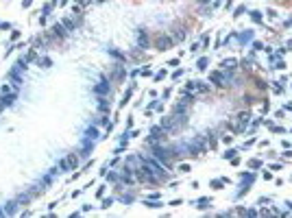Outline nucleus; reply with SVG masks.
I'll use <instances>...</instances> for the list:
<instances>
[{
	"label": "nucleus",
	"mask_w": 292,
	"mask_h": 218,
	"mask_svg": "<svg viewBox=\"0 0 292 218\" xmlns=\"http://www.w3.org/2000/svg\"><path fill=\"white\" fill-rule=\"evenodd\" d=\"M77 161H79V159H77V155H70V157L65 159V161H61V168H70V166H77Z\"/></svg>",
	"instance_id": "f257e3e1"
},
{
	"label": "nucleus",
	"mask_w": 292,
	"mask_h": 218,
	"mask_svg": "<svg viewBox=\"0 0 292 218\" xmlns=\"http://www.w3.org/2000/svg\"><path fill=\"white\" fill-rule=\"evenodd\" d=\"M166 46H170V39L159 35V37H157V48H166Z\"/></svg>",
	"instance_id": "f03ea898"
},
{
	"label": "nucleus",
	"mask_w": 292,
	"mask_h": 218,
	"mask_svg": "<svg viewBox=\"0 0 292 218\" xmlns=\"http://www.w3.org/2000/svg\"><path fill=\"white\" fill-rule=\"evenodd\" d=\"M223 68H225V70H231V68H235V61H231V59H229V61H225V63H223Z\"/></svg>",
	"instance_id": "7ed1b4c3"
},
{
	"label": "nucleus",
	"mask_w": 292,
	"mask_h": 218,
	"mask_svg": "<svg viewBox=\"0 0 292 218\" xmlns=\"http://www.w3.org/2000/svg\"><path fill=\"white\" fill-rule=\"evenodd\" d=\"M253 20H255V22H262V15H259V11H253Z\"/></svg>",
	"instance_id": "20e7f679"
}]
</instances>
